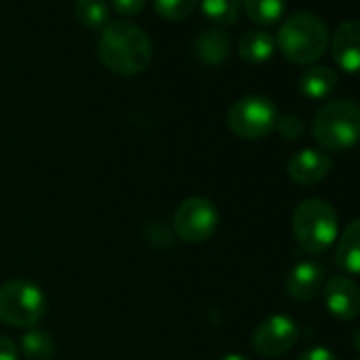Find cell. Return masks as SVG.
Here are the masks:
<instances>
[{"label":"cell","instance_id":"cell-1","mask_svg":"<svg viewBox=\"0 0 360 360\" xmlns=\"http://www.w3.org/2000/svg\"><path fill=\"white\" fill-rule=\"evenodd\" d=\"M98 56L110 72L134 77L148 68L153 43L148 34L131 22H108L100 32Z\"/></svg>","mask_w":360,"mask_h":360},{"label":"cell","instance_id":"cell-2","mask_svg":"<svg viewBox=\"0 0 360 360\" xmlns=\"http://www.w3.org/2000/svg\"><path fill=\"white\" fill-rule=\"evenodd\" d=\"M330 43L326 24L309 13L297 11L282 22L276 34V47L292 64H314L318 62Z\"/></svg>","mask_w":360,"mask_h":360},{"label":"cell","instance_id":"cell-3","mask_svg":"<svg viewBox=\"0 0 360 360\" xmlns=\"http://www.w3.org/2000/svg\"><path fill=\"white\" fill-rule=\"evenodd\" d=\"M311 136L326 153L354 148L360 142V106L349 100L322 104L314 115Z\"/></svg>","mask_w":360,"mask_h":360},{"label":"cell","instance_id":"cell-4","mask_svg":"<svg viewBox=\"0 0 360 360\" xmlns=\"http://www.w3.org/2000/svg\"><path fill=\"white\" fill-rule=\"evenodd\" d=\"M292 233L299 248L307 255H322L335 242L339 233V217L335 208L320 200H303L292 212Z\"/></svg>","mask_w":360,"mask_h":360},{"label":"cell","instance_id":"cell-5","mask_svg":"<svg viewBox=\"0 0 360 360\" xmlns=\"http://www.w3.org/2000/svg\"><path fill=\"white\" fill-rule=\"evenodd\" d=\"M47 316V297L30 280H9L0 286V320L15 328H37Z\"/></svg>","mask_w":360,"mask_h":360},{"label":"cell","instance_id":"cell-6","mask_svg":"<svg viewBox=\"0 0 360 360\" xmlns=\"http://www.w3.org/2000/svg\"><path fill=\"white\" fill-rule=\"evenodd\" d=\"M227 123L231 131L244 140H259L269 136L278 123L276 104L259 94L244 96L227 112Z\"/></svg>","mask_w":360,"mask_h":360},{"label":"cell","instance_id":"cell-7","mask_svg":"<svg viewBox=\"0 0 360 360\" xmlns=\"http://www.w3.org/2000/svg\"><path fill=\"white\" fill-rule=\"evenodd\" d=\"M174 233L187 244L210 240L219 227V210L206 198H189L174 212Z\"/></svg>","mask_w":360,"mask_h":360},{"label":"cell","instance_id":"cell-8","mask_svg":"<svg viewBox=\"0 0 360 360\" xmlns=\"http://www.w3.org/2000/svg\"><path fill=\"white\" fill-rule=\"evenodd\" d=\"M299 341V326L286 314L265 318L252 333V347L263 358H278Z\"/></svg>","mask_w":360,"mask_h":360},{"label":"cell","instance_id":"cell-9","mask_svg":"<svg viewBox=\"0 0 360 360\" xmlns=\"http://www.w3.org/2000/svg\"><path fill=\"white\" fill-rule=\"evenodd\" d=\"M322 290L326 307L335 318L349 322L360 316V286L349 276L337 274L328 278Z\"/></svg>","mask_w":360,"mask_h":360},{"label":"cell","instance_id":"cell-10","mask_svg":"<svg viewBox=\"0 0 360 360\" xmlns=\"http://www.w3.org/2000/svg\"><path fill=\"white\" fill-rule=\"evenodd\" d=\"M330 169H333V159L322 148H303L295 153L286 165L288 178L292 183L303 185V187L318 185L320 180L328 176Z\"/></svg>","mask_w":360,"mask_h":360},{"label":"cell","instance_id":"cell-11","mask_svg":"<svg viewBox=\"0 0 360 360\" xmlns=\"http://www.w3.org/2000/svg\"><path fill=\"white\" fill-rule=\"evenodd\" d=\"M328 45L333 60L341 70L360 75V20H347L339 24Z\"/></svg>","mask_w":360,"mask_h":360},{"label":"cell","instance_id":"cell-12","mask_svg":"<svg viewBox=\"0 0 360 360\" xmlns=\"http://www.w3.org/2000/svg\"><path fill=\"white\" fill-rule=\"evenodd\" d=\"M324 286V269L314 261L297 263L286 276V292L295 301H311Z\"/></svg>","mask_w":360,"mask_h":360},{"label":"cell","instance_id":"cell-13","mask_svg":"<svg viewBox=\"0 0 360 360\" xmlns=\"http://www.w3.org/2000/svg\"><path fill=\"white\" fill-rule=\"evenodd\" d=\"M229 51H231V39L219 26L200 32L195 43H193V56L204 66H221V64H225L227 58H229Z\"/></svg>","mask_w":360,"mask_h":360},{"label":"cell","instance_id":"cell-14","mask_svg":"<svg viewBox=\"0 0 360 360\" xmlns=\"http://www.w3.org/2000/svg\"><path fill=\"white\" fill-rule=\"evenodd\" d=\"M335 263L349 276H360V219L352 221L337 240Z\"/></svg>","mask_w":360,"mask_h":360},{"label":"cell","instance_id":"cell-15","mask_svg":"<svg viewBox=\"0 0 360 360\" xmlns=\"http://www.w3.org/2000/svg\"><path fill=\"white\" fill-rule=\"evenodd\" d=\"M274 51H276V39L263 28L246 30L238 41V53L248 64H265L274 56Z\"/></svg>","mask_w":360,"mask_h":360},{"label":"cell","instance_id":"cell-16","mask_svg":"<svg viewBox=\"0 0 360 360\" xmlns=\"http://www.w3.org/2000/svg\"><path fill=\"white\" fill-rule=\"evenodd\" d=\"M337 85V75L328 66H309L301 79H299V89L305 98L320 100L326 98Z\"/></svg>","mask_w":360,"mask_h":360},{"label":"cell","instance_id":"cell-17","mask_svg":"<svg viewBox=\"0 0 360 360\" xmlns=\"http://www.w3.org/2000/svg\"><path fill=\"white\" fill-rule=\"evenodd\" d=\"M248 20L261 28L280 22L286 9V0H242Z\"/></svg>","mask_w":360,"mask_h":360},{"label":"cell","instance_id":"cell-18","mask_svg":"<svg viewBox=\"0 0 360 360\" xmlns=\"http://www.w3.org/2000/svg\"><path fill=\"white\" fill-rule=\"evenodd\" d=\"M75 18L87 30H102L108 24L110 11L106 0H75Z\"/></svg>","mask_w":360,"mask_h":360},{"label":"cell","instance_id":"cell-19","mask_svg":"<svg viewBox=\"0 0 360 360\" xmlns=\"http://www.w3.org/2000/svg\"><path fill=\"white\" fill-rule=\"evenodd\" d=\"M20 349H22L24 358H28V360H51L56 354V343L49 333H45L41 328H30L22 337Z\"/></svg>","mask_w":360,"mask_h":360},{"label":"cell","instance_id":"cell-20","mask_svg":"<svg viewBox=\"0 0 360 360\" xmlns=\"http://www.w3.org/2000/svg\"><path fill=\"white\" fill-rule=\"evenodd\" d=\"M200 7L214 26L223 28L238 22L242 0H200Z\"/></svg>","mask_w":360,"mask_h":360},{"label":"cell","instance_id":"cell-21","mask_svg":"<svg viewBox=\"0 0 360 360\" xmlns=\"http://www.w3.org/2000/svg\"><path fill=\"white\" fill-rule=\"evenodd\" d=\"M198 5H200V0H155V11L163 20L180 22L189 18Z\"/></svg>","mask_w":360,"mask_h":360},{"label":"cell","instance_id":"cell-22","mask_svg":"<svg viewBox=\"0 0 360 360\" xmlns=\"http://www.w3.org/2000/svg\"><path fill=\"white\" fill-rule=\"evenodd\" d=\"M276 129L282 134V138H286V140H297V138L303 136V121H301V117H297V115H284V117H278Z\"/></svg>","mask_w":360,"mask_h":360},{"label":"cell","instance_id":"cell-23","mask_svg":"<svg viewBox=\"0 0 360 360\" xmlns=\"http://www.w3.org/2000/svg\"><path fill=\"white\" fill-rule=\"evenodd\" d=\"M110 3H112V9L117 13L129 18V15H138L146 7L148 0H110Z\"/></svg>","mask_w":360,"mask_h":360},{"label":"cell","instance_id":"cell-24","mask_svg":"<svg viewBox=\"0 0 360 360\" xmlns=\"http://www.w3.org/2000/svg\"><path fill=\"white\" fill-rule=\"evenodd\" d=\"M299 360H337V356L328 347L316 345V347H307L305 352H301Z\"/></svg>","mask_w":360,"mask_h":360},{"label":"cell","instance_id":"cell-25","mask_svg":"<svg viewBox=\"0 0 360 360\" xmlns=\"http://www.w3.org/2000/svg\"><path fill=\"white\" fill-rule=\"evenodd\" d=\"M0 360H20V347L5 335H0Z\"/></svg>","mask_w":360,"mask_h":360},{"label":"cell","instance_id":"cell-26","mask_svg":"<svg viewBox=\"0 0 360 360\" xmlns=\"http://www.w3.org/2000/svg\"><path fill=\"white\" fill-rule=\"evenodd\" d=\"M352 341H354V347L360 349V326L352 333Z\"/></svg>","mask_w":360,"mask_h":360},{"label":"cell","instance_id":"cell-27","mask_svg":"<svg viewBox=\"0 0 360 360\" xmlns=\"http://www.w3.org/2000/svg\"><path fill=\"white\" fill-rule=\"evenodd\" d=\"M221 360H248L244 354H227V356H223Z\"/></svg>","mask_w":360,"mask_h":360},{"label":"cell","instance_id":"cell-28","mask_svg":"<svg viewBox=\"0 0 360 360\" xmlns=\"http://www.w3.org/2000/svg\"><path fill=\"white\" fill-rule=\"evenodd\" d=\"M356 360H360V358H356Z\"/></svg>","mask_w":360,"mask_h":360}]
</instances>
